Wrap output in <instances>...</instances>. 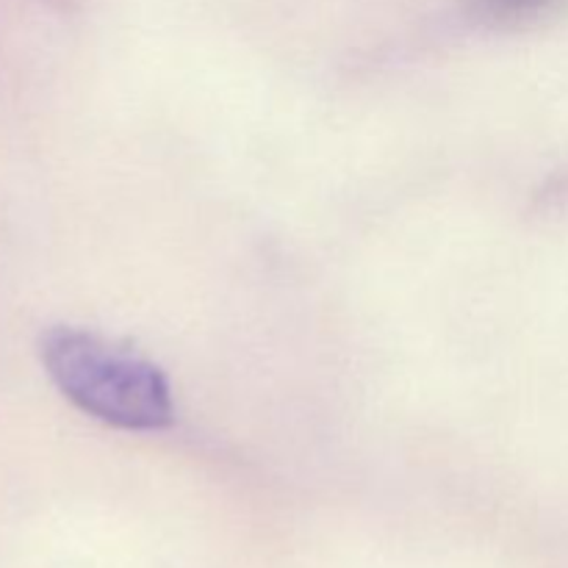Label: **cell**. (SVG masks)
I'll return each mask as SVG.
<instances>
[{"label":"cell","mask_w":568,"mask_h":568,"mask_svg":"<svg viewBox=\"0 0 568 568\" xmlns=\"http://www.w3.org/2000/svg\"><path fill=\"white\" fill-rule=\"evenodd\" d=\"M560 0H475L477 11L486 17L488 22H503V26H516V22H527L541 17Z\"/></svg>","instance_id":"obj_2"},{"label":"cell","mask_w":568,"mask_h":568,"mask_svg":"<svg viewBox=\"0 0 568 568\" xmlns=\"http://www.w3.org/2000/svg\"><path fill=\"white\" fill-rule=\"evenodd\" d=\"M42 361L59 392L105 425L159 430L172 422L164 375L92 333L55 327L42 338Z\"/></svg>","instance_id":"obj_1"}]
</instances>
